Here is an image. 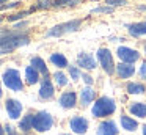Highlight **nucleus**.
<instances>
[{
  "mask_svg": "<svg viewBox=\"0 0 146 135\" xmlns=\"http://www.w3.org/2000/svg\"><path fill=\"white\" fill-rule=\"evenodd\" d=\"M127 91H129L130 94H141L143 91H146V90L141 83H129L127 85Z\"/></svg>",
  "mask_w": 146,
  "mask_h": 135,
  "instance_id": "nucleus-23",
  "label": "nucleus"
},
{
  "mask_svg": "<svg viewBox=\"0 0 146 135\" xmlns=\"http://www.w3.org/2000/svg\"><path fill=\"white\" fill-rule=\"evenodd\" d=\"M80 3V0H55L54 2V6H63V5H77Z\"/></svg>",
  "mask_w": 146,
  "mask_h": 135,
  "instance_id": "nucleus-25",
  "label": "nucleus"
},
{
  "mask_svg": "<svg viewBox=\"0 0 146 135\" xmlns=\"http://www.w3.org/2000/svg\"><path fill=\"white\" fill-rule=\"evenodd\" d=\"M5 2H7V0H2V3H5Z\"/></svg>",
  "mask_w": 146,
  "mask_h": 135,
  "instance_id": "nucleus-36",
  "label": "nucleus"
},
{
  "mask_svg": "<svg viewBox=\"0 0 146 135\" xmlns=\"http://www.w3.org/2000/svg\"><path fill=\"white\" fill-rule=\"evenodd\" d=\"M145 52H146V46H145Z\"/></svg>",
  "mask_w": 146,
  "mask_h": 135,
  "instance_id": "nucleus-37",
  "label": "nucleus"
},
{
  "mask_svg": "<svg viewBox=\"0 0 146 135\" xmlns=\"http://www.w3.org/2000/svg\"><path fill=\"white\" fill-rule=\"evenodd\" d=\"M77 61H79V66H82L85 69H94L96 68V61L90 53H80Z\"/></svg>",
  "mask_w": 146,
  "mask_h": 135,
  "instance_id": "nucleus-14",
  "label": "nucleus"
},
{
  "mask_svg": "<svg viewBox=\"0 0 146 135\" xmlns=\"http://www.w3.org/2000/svg\"><path fill=\"white\" fill-rule=\"evenodd\" d=\"M29 44V35L21 30H13V31H2V53H10L19 46Z\"/></svg>",
  "mask_w": 146,
  "mask_h": 135,
  "instance_id": "nucleus-1",
  "label": "nucleus"
},
{
  "mask_svg": "<svg viewBox=\"0 0 146 135\" xmlns=\"http://www.w3.org/2000/svg\"><path fill=\"white\" fill-rule=\"evenodd\" d=\"M5 105H7V112L8 115H10V118L16 119L21 116V112H22V104L19 102V100H14V99H8L7 102H5Z\"/></svg>",
  "mask_w": 146,
  "mask_h": 135,
  "instance_id": "nucleus-9",
  "label": "nucleus"
},
{
  "mask_svg": "<svg viewBox=\"0 0 146 135\" xmlns=\"http://www.w3.org/2000/svg\"><path fill=\"white\" fill-rule=\"evenodd\" d=\"M138 9H141V11H146V5H141V6H138Z\"/></svg>",
  "mask_w": 146,
  "mask_h": 135,
  "instance_id": "nucleus-34",
  "label": "nucleus"
},
{
  "mask_svg": "<svg viewBox=\"0 0 146 135\" xmlns=\"http://www.w3.org/2000/svg\"><path fill=\"white\" fill-rule=\"evenodd\" d=\"M29 14V11H22V13H16V14H13V16H10L8 17V21H17V19H22V17H25V16Z\"/></svg>",
  "mask_w": 146,
  "mask_h": 135,
  "instance_id": "nucleus-29",
  "label": "nucleus"
},
{
  "mask_svg": "<svg viewBox=\"0 0 146 135\" xmlns=\"http://www.w3.org/2000/svg\"><path fill=\"white\" fill-rule=\"evenodd\" d=\"M77 102V96L76 93H72V91H68V93H63L60 97V104L61 107H64V108H72L74 105H76Z\"/></svg>",
  "mask_w": 146,
  "mask_h": 135,
  "instance_id": "nucleus-12",
  "label": "nucleus"
},
{
  "mask_svg": "<svg viewBox=\"0 0 146 135\" xmlns=\"http://www.w3.org/2000/svg\"><path fill=\"white\" fill-rule=\"evenodd\" d=\"M19 127L22 129V130H30V129H33V116L32 115H27L25 118L21 121V124H19Z\"/></svg>",
  "mask_w": 146,
  "mask_h": 135,
  "instance_id": "nucleus-22",
  "label": "nucleus"
},
{
  "mask_svg": "<svg viewBox=\"0 0 146 135\" xmlns=\"http://www.w3.org/2000/svg\"><path fill=\"white\" fill-rule=\"evenodd\" d=\"M98 58H99V63H101V66L104 68L105 72H108V74H113L115 71V65H113V58H111V53L108 49H99L98 50Z\"/></svg>",
  "mask_w": 146,
  "mask_h": 135,
  "instance_id": "nucleus-6",
  "label": "nucleus"
},
{
  "mask_svg": "<svg viewBox=\"0 0 146 135\" xmlns=\"http://www.w3.org/2000/svg\"><path fill=\"white\" fill-rule=\"evenodd\" d=\"M108 6H121V5H126V0H105Z\"/></svg>",
  "mask_w": 146,
  "mask_h": 135,
  "instance_id": "nucleus-28",
  "label": "nucleus"
},
{
  "mask_svg": "<svg viewBox=\"0 0 146 135\" xmlns=\"http://www.w3.org/2000/svg\"><path fill=\"white\" fill-rule=\"evenodd\" d=\"M54 78H55V82H57V85L58 86H64V85L68 83V78H66V75L63 74V72H55V75H54Z\"/></svg>",
  "mask_w": 146,
  "mask_h": 135,
  "instance_id": "nucleus-24",
  "label": "nucleus"
},
{
  "mask_svg": "<svg viewBox=\"0 0 146 135\" xmlns=\"http://www.w3.org/2000/svg\"><path fill=\"white\" fill-rule=\"evenodd\" d=\"M69 126L76 134H85L86 129H88V121L82 116H74L69 121Z\"/></svg>",
  "mask_w": 146,
  "mask_h": 135,
  "instance_id": "nucleus-8",
  "label": "nucleus"
},
{
  "mask_svg": "<svg viewBox=\"0 0 146 135\" xmlns=\"http://www.w3.org/2000/svg\"><path fill=\"white\" fill-rule=\"evenodd\" d=\"M52 96H54V86H52L50 80L46 77L41 83V88H39V97L41 99H50Z\"/></svg>",
  "mask_w": 146,
  "mask_h": 135,
  "instance_id": "nucleus-11",
  "label": "nucleus"
},
{
  "mask_svg": "<svg viewBox=\"0 0 146 135\" xmlns=\"http://www.w3.org/2000/svg\"><path fill=\"white\" fill-rule=\"evenodd\" d=\"M64 135H68V134H64Z\"/></svg>",
  "mask_w": 146,
  "mask_h": 135,
  "instance_id": "nucleus-38",
  "label": "nucleus"
},
{
  "mask_svg": "<svg viewBox=\"0 0 146 135\" xmlns=\"http://www.w3.org/2000/svg\"><path fill=\"white\" fill-rule=\"evenodd\" d=\"M118 129L113 121H104L98 127V135H116Z\"/></svg>",
  "mask_w": 146,
  "mask_h": 135,
  "instance_id": "nucleus-10",
  "label": "nucleus"
},
{
  "mask_svg": "<svg viewBox=\"0 0 146 135\" xmlns=\"http://www.w3.org/2000/svg\"><path fill=\"white\" fill-rule=\"evenodd\" d=\"M118 57H119V60L123 63H129V65H132V63H135L137 60H138V52L133 49H129V47H118Z\"/></svg>",
  "mask_w": 146,
  "mask_h": 135,
  "instance_id": "nucleus-7",
  "label": "nucleus"
},
{
  "mask_svg": "<svg viewBox=\"0 0 146 135\" xmlns=\"http://www.w3.org/2000/svg\"><path fill=\"white\" fill-rule=\"evenodd\" d=\"M3 83L13 91H21L22 86H24L22 80H21V74H19V71H16V69H8V71H5Z\"/></svg>",
  "mask_w": 146,
  "mask_h": 135,
  "instance_id": "nucleus-5",
  "label": "nucleus"
},
{
  "mask_svg": "<svg viewBox=\"0 0 146 135\" xmlns=\"http://www.w3.org/2000/svg\"><path fill=\"white\" fill-rule=\"evenodd\" d=\"M116 105H115V100L110 99L107 96H102L96 100V104L93 105V115L98 116V118H102V116H107V115H111L115 112Z\"/></svg>",
  "mask_w": 146,
  "mask_h": 135,
  "instance_id": "nucleus-2",
  "label": "nucleus"
},
{
  "mask_svg": "<svg viewBox=\"0 0 146 135\" xmlns=\"http://www.w3.org/2000/svg\"><path fill=\"white\" fill-rule=\"evenodd\" d=\"M50 61L54 63L55 66H58V68H66L68 66V60H66V57H64L63 53H52Z\"/></svg>",
  "mask_w": 146,
  "mask_h": 135,
  "instance_id": "nucleus-18",
  "label": "nucleus"
},
{
  "mask_svg": "<svg viewBox=\"0 0 146 135\" xmlns=\"http://www.w3.org/2000/svg\"><path fill=\"white\" fill-rule=\"evenodd\" d=\"M121 126H123V129H126V130H135L137 129V121H133L132 118H129V116H121Z\"/></svg>",
  "mask_w": 146,
  "mask_h": 135,
  "instance_id": "nucleus-21",
  "label": "nucleus"
},
{
  "mask_svg": "<svg viewBox=\"0 0 146 135\" xmlns=\"http://www.w3.org/2000/svg\"><path fill=\"white\" fill-rule=\"evenodd\" d=\"M130 113H133L135 116H138V118H145L146 116V105L145 104H140V102H133L132 105L129 107Z\"/></svg>",
  "mask_w": 146,
  "mask_h": 135,
  "instance_id": "nucleus-17",
  "label": "nucleus"
},
{
  "mask_svg": "<svg viewBox=\"0 0 146 135\" xmlns=\"http://www.w3.org/2000/svg\"><path fill=\"white\" fill-rule=\"evenodd\" d=\"M54 126V118L47 112H39L33 116V129L38 132H46Z\"/></svg>",
  "mask_w": 146,
  "mask_h": 135,
  "instance_id": "nucleus-4",
  "label": "nucleus"
},
{
  "mask_svg": "<svg viewBox=\"0 0 146 135\" xmlns=\"http://www.w3.org/2000/svg\"><path fill=\"white\" fill-rule=\"evenodd\" d=\"M113 11V6H101V8H94V9H91V13L93 14H99V13H111Z\"/></svg>",
  "mask_w": 146,
  "mask_h": 135,
  "instance_id": "nucleus-26",
  "label": "nucleus"
},
{
  "mask_svg": "<svg viewBox=\"0 0 146 135\" xmlns=\"http://www.w3.org/2000/svg\"><path fill=\"white\" fill-rule=\"evenodd\" d=\"M25 78H27V83H30V85L36 83V82H38V78H39L38 71H36L33 66H29V68L25 69Z\"/></svg>",
  "mask_w": 146,
  "mask_h": 135,
  "instance_id": "nucleus-19",
  "label": "nucleus"
},
{
  "mask_svg": "<svg viewBox=\"0 0 146 135\" xmlns=\"http://www.w3.org/2000/svg\"><path fill=\"white\" fill-rule=\"evenodd\" d=\"M21 2H13V3H8V5H2V9H8V8H16L19 6Z\"/></svg>",
  "mask_w": 146,
  "mask_h": 135,
  "instance_id": "nucleus-30",
  "label": "nucleus"
},
{
  "mask_svg": "<svg viewBox=\"0 0 146 135\" xmlns=\"http://www.w3.org/2000/svg\"><path fill=\"white\" fill-rule=\"evenodd\" d=\"M5 129H7L8 135H16V134H14V130H13V127H11V126H7V127H5Z\"/></svg>",
  "mask_w": 146,
  "mask_h": 135,
  "instance_id": "nucleus-33",
  "label": "nucleus"
},
{
  "mask_svg": "<svg viewBox=\"0 0 146 135\" xmlns=\"http://www.w3.org/2000/svg\"><path fill=\"white\" fill-rule=\"evenodd\" d=\"M83 80H85L88 85H91V83H93V78L90 77V75H83Z\"/></svg>",
  "mask_w": 146,
  "mask_h": 135,
  "instance_id": "nucleus-32",
  "label": "nucleus"
},
{
  "mask_svg": "<svg viewBox=\"0 0 146 135\" xmlns=\"http://www.w3.org/2000/svg\"><path fill=\"white\" fill-rule=\"evenodd\" d=\"M32 66L36 69V71H39V72H42V74L47 77V68H46V63L42 61V58H39V57H35V58H32Z\"/></svg>",
  "mask_w": 146,
  "mask_h": 135,
  "instance_id": "nucleus-20",
  "label": "nucleus"
},
{
  "mask_svg": "<svg viewBox=\"0 0 146 135\" xmlns=\"http://www.w3.org/2000/svg\"><path fill=\"white\" fill-rule=\"evenodd\" d=\"M116 72L121 78H129L133 75L135 68H133L132 65H129V63H119V65L116 66Z\"/></svg>",
  "mask_w": 146,
  "mask_h": 135,
  "instance_id": "nucleus-13",
  "label": "nucleus"
},
{
  "mask_svg": "<svg viewBox=\"0 0 146 135\" xmlns=\"http://www.w3.org/2000/svg\"><path fill=\"white\" fill-rule=\"evenodd\" d=\"M143 135H146V124L143 126Z\"/></svg>",
  "mask_w": 146,
  "mask_h": 135,
  "instance_id": "nucleus-35",
  "label": "nucleus"
},
{
  "mask_svg": "<svg viewBox=\"0 0 146 135\" xmlns=\"http://www.w3.org/2000/svg\"><path fill=\"white\" fill-rule=\"evenodd\" d=\"M127 28H129V33L132 35V36L146 35V21L145 22H137V24H130Z\"/></svg>",
  "mask_w": 146,
  "mask_h": 135,
  "instance_id": "nucleus-16",
  "label": "nucleus"
},
{
  "mask_svg": "<svg viewBox=\"0 0 146 135\" xmlns=\"http://www.w3.org/2000/svg\"><path fill=\"white\" fill-rule=\"evenodd\" d=\"M140 75H141V78H146V61L141 65V69H140Z\"/></svg>",
  "mask_w": 146,
  "mask_h": 135,
  "instance_id": "nucleus-31",
  "label": "nucleus"
},
{
  "mask_svg": "<svg viewBox=\"0 0 146 135\" xmlns=\"http://www.w3.org/2000/svg\"><path fill=\"white\" fill-rule=\"evenodd\" d=\"M96 97V93L94 90H93L91 86H86L82 90V93H80V99H82V104L83 105H88V104H91L93 100H94Z\"/></svg>",
  "mask_w": 146,
  "mask_h": 135,
  "instance_id": "nucleus-15",
  "label": "nucleus"
},
{
  "mask_svg": "<svg viewBox=\"0 0 146 135\" xmlns=\"http://www.w3.org/2000/svg\"><path fill=\"white\" fill-rule=\"evenodd\" d=\"M80 24H82V21H80V19H72V21H69V22H64V24H60V25H55L54 28H50V30L46 33V36H47V38L63 36L64 33L77 31V30H79V27H80Z\"/></svg>",
  "mask_w": 146,
  "mask_h": 135,
  "instance_id": "nucleus-3",
  "label": "nucleus"
},
{
  "mask_svg": "<svg viewBox=\"0 0 146 135\" xmlns=\"http://www.w3.org/2000/svg\"><path fill=\"white\" fill-rule=\"evenodd\" d=\"M69 74H71V77H72L74 80H79L80 78V72H79V69H77L76 66H69Z\"/></svg>",
  "mask_w": 146,
  "mask_h": 135,
  "instance_id": "nucleus-27",
  "label": "nucleus"
}]
</instances>
